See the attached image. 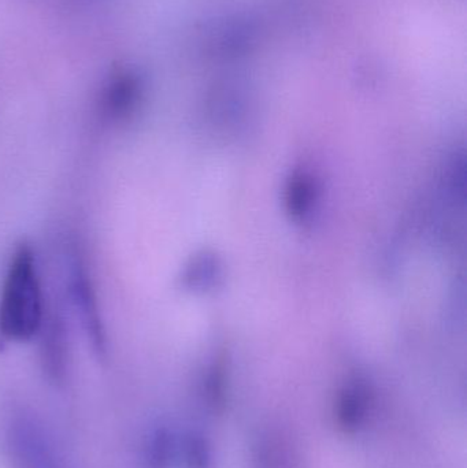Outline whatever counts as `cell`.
I'll list each match as a JSON object with an SVG mask.
<instances>
[{"label": "cell", "mask_w": 467, "mask_h": 468, "mask_svg": "<svg viewBox=\"0 0 467 468\" xmlns=\"http://www.w3.org/2000/svg\"><path fill=\"white\" fill-rule=\"evenodd\" d=\"M43 291L35 253L29 247L16 250L0 294V335L8 340L35 337L43 324Z\"/></svg>", "instance_id": "cell-1"}, {"label": "cell", "mask_w": 467, "mask_h": 468, "mask_svg": "<svg viewBox=\"0 0 467 468\" xmlns=\"http://www.w3.org/2000/svg\"><path fill=\"white\" fill-rule=\"evenodd\" d=\"M11 455L18 468H68L41 425L21 417L10 426Z\"/></svg>", "instance_id": "cell-2"}, {"label": "cell", "mask_w": 467, "mask_h": 468, "mask_svg": "<svg viewBox=\"0 0 467 468\" xmlns=\"http://www.w3.org/2000/svg\"><path fill=\"white\" fill-rule=\"evenodd\" d=\"M369 411V392L364 384L348 385L340 393L337 400L336 420L339 428L345 433L358 431Z\"/></svg>", "instance_id": "cell-3"}, {"label": "cell", "mask_w": 467, "mask_h": 468, "mask_svg": "<svg viewBox=\"0 0 467 468\" xmlns=\"http://www.w3.org/2000/svg\"><path fill=\"white\" fill-rule=\"evenodd\" d=\"M177 455L175 434L166 426H158L148 434L144 444L145 468H172Z\"/></svg>", "instance_id": "cell-4"}, {"label": "cell", "mask_w": 467, "mask_h": 468, "mask_svg": "<svg viewBox=\"0 0 467 468\" xmlns=\"http://www.w3.org/2000/svg\"><path fill=\"white\" fill-rule=\"evenodd\" d=\"M181 453L186 468H210V448L200 434H188L181 442Z\"/></svg>", "instance_id": "cell-5"}]
</instances>
